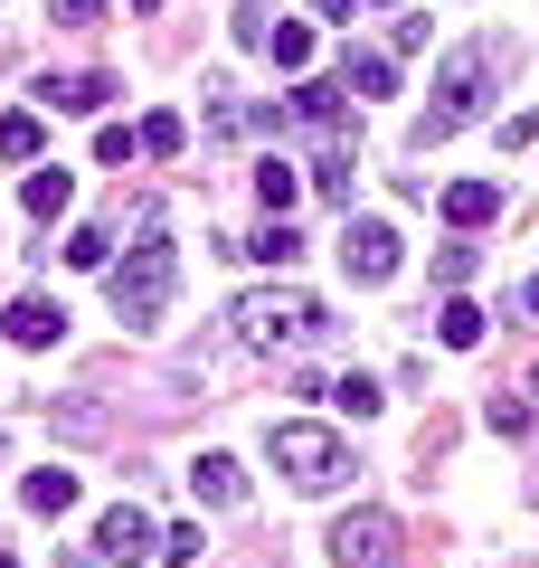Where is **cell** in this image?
Here are the masks:
<instances>
[{"label":"cell","instance_id":"1","mask_svg":"<svg viewBox=\"0 0 539 568\" xmlns=\"http://www.w3.org/2000/svg\"><path fill=\"white\" fill-rule=\"evenodd\" d=\"M227 323H237L246 351H303L332 332V304L322 294H303V284H256V294H237L227 304Z\"/></svg>","mask_w":539,"mask_h":568},{"label":"cell","instance_id":"2","mask_svg":"<svg viewBox=\"0 0 539 568\" xmlns=\"http://www.w3.org/2000/svg\"><path fill=\"white\" fill-rule=\"evenodd\" d=\"M501 58H511L501 39H474V48H455V58L436 67V104L417 114V142H445V133H464V123L482 114V95H492Z\"/></svg>","mask_w":539,"mask_h":568},{"label":"cell","instance_id":"3","mask_svg":"<svg viewBox=\"0 0 539 568\" xmlns=\"http://www.w3.org/2000/svg\"><path fill=\"white\" fill-rule=\"evenodd\" d=\"M171 284H180V246L161 237V227H142V246L114 265V313H123L133 332L161 323V313H171Z\"/></svg>","mask_w":539,"mask_h":568},{"label":"cell","instance_id":"4","mask_svg":"<svg viewBox=\"0 0 539 568\" xmlns=\"http://www.w3.org/2000/svg\"><path fill=\"white\" fill-rule=\"evenodd\" d=\"M265 455H275V474H294L303 493H332V484H350V446H340L332 426L275 417V426H265Z\"/></svg>","mask_w":539,"mask_h":568},{"label":"cell","instance_id":"5","mask_svg":"<svg viewBox=\"0 0 539 568\" xmlns=\"http://www.w3.org/2000/svg\"><path fill=\"white\" fill-rule=\"evenodd\" d=\"M332 559L340 568H388L398 559V521H388V511H340L332 521Z\"/></svg>","mask_w":539,"mask_h":568},{"label":"cell","instance_id":"6","mask_svg":"<svg viewBox=\"0 0 539 568\" xmlns=\"http://www.w3.org/2000/svg\"><path fill=\"white\" fill-rule=\"evenodd\" d=\"M340 265H350L359 284H388V275H398V227H388V219H350V227H340Z\"/></svg>","mask_w":539,"mask_h":568},{"label":"cell","instance_id":"7","mask_svg":"<svg viewBox=\"0 0 539 568\" xmlns=\"http://www.w3.org/2000/svg\"><path fill=\"white\" fill-rule=\"evenodd\" d=\"M95 549H104L114 568H133V559H152V549H161V530H152V511H142V503H114V511L95 521Z\"/></svg>","mask_w":539,"mask_h":568},{"label":"cell","instance_id":"8","mask_svg":"<svg viewBox=\"0 0 539 568\" xmlns=\"http://www.w3.org/2000/svg\"><path fill=\"white\" fill-rule=\"evenodd\" d=\"M340 95H350V85H332V77H303L294 85V104H284V114H294V123H313V133H350V104H340Z\"/></svg>","mask_w":539,"mask_h":568},{"label":"cell","instance_id":"9","mask_svg":"<svg viewBox=\"0 0 539 568\" xmlns=\"http://www.w3.org/2000/svg\"><path fill=\"white\" fill-rule=\"evenodd\" d=\"M0 332H10V342H20V351H48V342H58V332H67V313L48 304V294H20V304L0 313Z\"/></svg>","mask_w":539,"mask_h":568},{"label":"cell","instance_id":"10","mask_svg":"<svg viewBox=\"0 0 539 568\" xmlns=\"http://www.w3.org/2000/svg\"><path fill=\"white\" fill-rule=\"evenodd\" d=\"M190 493H200L209 511H237V503H246V474H237V455H200V465H190Z\"/></svg>","mask_w":539,"mask_h":568},{"label":"cell","instance_id":"11","mask_svg":"<svg viewBox=\"0 0 539 568\" xmlns=\"http://www.w3.org/2000/svg\"><path fill=\"white\" fill-rule=\"evenodd\" d=\"M445 219L455 227H492L501 219V181H455L445 190Z\"/></svg>","mask_w":539,"mask_h":568},{"label":"cell","instance_id":"12","mask_svg":"<svg viewBox=\"0 0 539 568\" xmlns=\"http://www.w3.org/2000/svg\"><path fill=\"white\" fill-rule=\"evenodd\" d=\"M20 200H29V219H58V209L77 200V171H67V162H39V171H29V190H20Z\"/></svg>","mask_w":539,"mask_h":568},{"label":"cell","instance_id":"13","mask_svg":"<svg viewBox=\"0 0 539 568\" xmlns=\"http://www.w3.org/2000/svg\"><path fill=\"white\" fill-rule=\"evenodd\" d=\"M20 503L39 511V521H58V511H77V474H67V465H48V474H29V484H20Z\"/></svg>","mask_w":539,"mask_h":568},{"label":"cell","instance_id":"14","mask_svg":"<svg viewBox=\"0 0 539 568\" xmlns=\"http://www.w3.org/2000/svg\"><path fill=\"white\" fill-rule=\"evenodd\" d=\"M39 95H48V104H58V114H95V104H104V95H114V77H48V85H39Z\"/></svg>","mask_w":539,"mask_h":568},{"label":"cell","instance_id":"15","mask_svg":"<svg viewBox=\"0 0 539 568\" xmlns=\"http://www.w3.org/2000/svg\"><path fill=\"white\" fill-rule=\"evenodd\" d=\"M48 152V123L39 114H0V162H39Z\"/></svg>","mask_w":539,"mask_h":568},{"label":"cell","instance_id":"16","mask_svg":"<svg viewBox=\"0 0 539 568\" xmlns=\"http://www.w3.org/2000/svg\"><path fill=\"white\" fill-rule=\"evenodd\" d=\"M340 85H350L359 104H369V95H398V67H388V58H359V48H350V67H340Z\"/></svg>","mask_w":539,"mask_h":568},{"label":"cell","instance_id":"17","mask_svg":"<svg viewBox=\"0 0 539 568\" xmlns=\"http://www.w3.org/2000/svg\"><path fill=\"white\" fill-rule=\"evenodd\" d=\"M237 256H256V265H294V256H303V237H294V219H275V227H256Z\"/></svg>","mask_w":539,"mask_h":568},{"label":"cell","instance_id":"18","mask_svg":"<svg viewBox=\"0 0 539 568\" xmlns=\"http://www.w3.org/2000/svg\"><path fill=\"white\" fill-rule=\"evenodd\" d=\"M436 342H445V351H474V342H482V313L464 304V294H455V304L436 313Z\"/></svg>","mask_w":539,"mask_h":568},{"label":"cell","instance_id":"19","mask_svg":"<svg viewBox=\"0 0 539 568\" xmlns=\"http://www.w3.org/2000/svg\"><path fill=\"white\" fill-rule=\"evenodd\" d=\"M256 200H265V209H294V200H303V171H294V162H256Z\"/></svg>","mask_w":539,"mask_h":568},{"label":"cell","instance_id":"20","mask_svg":"<svg viewBox=\"0 0 539 568\" xmlns=\"http://www.w3.org/2000/svg\"><path fill=\"white\" fill-rule=\"evenodd\" d=\"M332 407H340V417H379V379H369V369H350V379L332 388Z\"/></svg>","mask_w":539,"mask_h":568},{"label":"cell","instance_id":"21","mask_svg":"<svg viewBox=\"0 0 539 568\" xmlns=\"http://www.w3.org/2000/svg\"><path fill=\"white\" fill-rule=\"evenodd\" d=\"M180 142H190V123H180V114H142V152H152V162H171Z\"/></svg>","mask_w":539,"mask_h":568},{"label":"cell","instance_id":"22","mask_svg":"<svg viewBox=\"0 0 539 568\" xmlns=\"http://www.w3.org/2000/svg\"><path fill=\"white\" fill-rule=\"evenodd\" d=\"M265 48H275V67H294V77L313 67V29H303V20H284V29H275Z\"/></svg>","mask_w":539,"mask_h":568},{"label":"cell","instance_id":"23","mask_svg":"<svg viewBox=\"0 0 539 568\" xmlns=\"http://www.w3.org/2000/svg\"><path fill=\"white\" fill-rule=\"evenodd\" d=\"M482 426H492V436H520V426H530V407H520V398H511V388H501V398H492V407H482Z\"/></svg>","mask_w":539,"mask_h":568},{"label":"cell","instance_id":"24","mask_svg":"<svg viewBox=\"0 0 539 568\" xmlns=\"http://www.w3.org/2000/svg\"><path fill=\"white\" fill-rule=\"evenodd\" d=\"M114 256V237H104V227H77V237H67V265H104Z\"/></svg>","mask_w":539,"mask_h":568},{"label":"cell","instance_id":"25","mask_svg":"<svg viewBox=\"0 0 539 568\" xmlns=\"http://www.w3.org/2000/svg\"><path fill=\"white\" fill-rule=\"evenodd\" d=\"M48 20H58V29H95L104 0H48Z\"/></svg>","mask_w":539,"mask_h":568},{"label":"cell","instance_id":"26","mask_svg":"<svg viewBox=\"0 0 539 568\" xmlns=\"http://www.w3.org/2000/svg\"><path fill=\"white\" fill-rule=\"evenodd\" d=\"M237 39H246V48L275 39V10H265V0H246V10H237Z\"/></svg>","mask_w":539,"mask_h":568},{"label":"cell","instance_id":"27","mask_svg":"<svg viewBox=\"0 0 539 568\" xmlns=\"http://www.w3.org/2000/svg\"><path fill=\"white\" fill-rule=\"evenodd\" d=\"M95 152H104V162H133V152H142V133H123V123H104V133H95Z\"/></svg>","mask_w":539,"mask_h":568},{"label":"cell","instance_id":"28","mask_svg":"<svg viewBox=\"0 0 539 568\" xmlns=\"http://www.w3.org/2000/svg\"><path fill=\"white\" fill-rule=\"evenodd\" d=\"M474 275V246H436V284H464Z\"/></svg>","mask_w":539,"mask_h":568},{"label":"cell","instance_id":"29","mask_svg":"<svg viewBox=\"0 0 539 568\" xmlns=\"http://www.w3.org/2000/svg\"><path fill=\"white\" fill-rule=\"evenodd\" d=\"M133 10H161V0H133Z\"/></svg>","mask_w":539,"mask_h":568},{"label":"cell","instance_id":"30","mask_svg":"<svg viewBox=\"0 0 539 568\" xmlns=\"http://www.w3.org/2000/svg\"><path fill=\"white\" fill-rule=\"evenodd\" d=\"M0 568H20V559H10V549H0Z\"/></svg>","mask_w":539,"mask_h":568},{"label":"cell","instance_id":"31","mask_svg":"<svg viewBox=\"0 0 539 568\" xmlns=\"http://www.w3.org/2000/svg\"><path fill=\"white\" fill-rule=\"evenodd\" d=\"M530 313H539V284H530Z\"/></svg>","mask_w":539,"mask_h":568},{"label":"cell","instance_id":"32","mask_svg":"<svg viewBox=\"0 0 539 568\" xmlns=\"http://www.w3.org/2000/svg\"><path fill=\"white\" fill-rule=\"evenodd\" d=\"M530 398H539V369H530Z\"/></svg>","mask_w":539,"mask_h":568}]
</instances>
